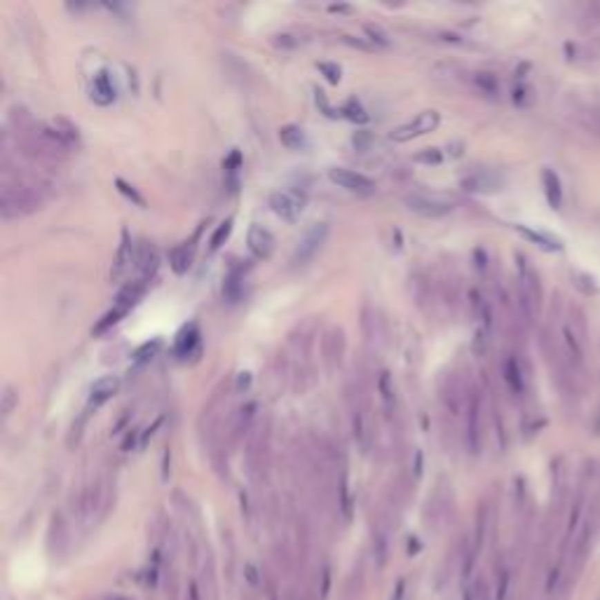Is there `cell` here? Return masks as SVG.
Returning <instances> with one entry per match:
<instances>
[{"label":"cell","mask_w":600,"mask_h":600,"mask_svg":"<svg viewBox=\"0 0 600 600\" xmlns=\"http://www.w3.org/2000/svg\"><path fill=\"white\" fill-rule=\"evenodd\" d=\"M502 186V178L497 174H492V171H472V174H467L465 178H462V188L469 190V193H481V195H488V193H497Z\"/></svg>","instance_id":"cell-9"},{"label":"cell","mask_w":600,"mask_h":600,"mask_svg":"<svg viewBox=\"0 0 600 600\" xmlns=\"http://www.w3.org/2000/svg\"><path fill=\"white\" fill-rule=\"evenodd\" d=\"M467 436H469V445L474 450L478 448V401H474L472 413H469V427H467Z\"/></svg>","instance_id":"cell-24"},{"label":"cell","mask_w":600,"mask_h":600,"mask_svg":"<svg viewBox=\"0 0 600 600\" xmlns=\"http://www.w3.org/2000/svg\"><path fill=\"white\" fill-rule=\"evenodd\" d=\"M329 233H331V225L326 221L312 223L310 228L305 230V235L298 240V246H296V253H293V263H298V265L310 263V260L319 253V249L326 244Z\"/></svg>","instance_id":"cell-3"},{"label":"cell","mask_w":600,"mask_h":600,"mask_svg":"<svg viewBox=\"0 0 600 600\" xmlns=\"http://www.w3.org/2000/svg\"><path fill=\"white\" fill-rule=\"evenodd\" d=\"M244 577L251 581V586H258L260 584L258 570H256V565H253V563H246V565H244Z\"/></svg>","instance_id":"cell-34"},{"label":"cell","mask_w":600,"mask_h":600,"mask_svg":"<svg viewBox=\"0 0 600 600\" xmlns=\"http://www.w3.org/2000/svg\"><path fill=\"white\" fill-rule=\"evenodd\" d=\"M438 122H441L438 110H423V113H418L413 120H408V122H403V124H399V127L391 129L389 141H394V144H406V141H411V139H418V136L434 132V129L438 127Z\"/></svg>","instance_id":"cell-2"},{"label":"cell","mask_w":600,"mask_h":600,"mask_svg":"<svg viewBox=\"0 0 600 600\" xmlns=\"http://www.w3.org/2000/svg\"><path fill=\"white\" fill-rule=\"evenodd\" d=\"M240 167H242V155H240V151H233V153H230V157H225L223 169H225V174H230L235 178L237 171H240Z\"/></svg>","instance_id":"cell-29"},{"label":"cell","mask_w":600,"mask_h":600,"mask_svg":"<svg viewBox=\"0 0 600 600\" xmlns=\"http://www.w3.org/2000/svg\"><path fill=\"white\" fill-rule=\"evenodd\" d=\"M244 270L246 265H230L228 275H225L223 282V298L228 302H237L242 298V291H244Z\"/></svg>","instance_id":"cell-16"},{"label":"cell","mask_w":600,"mask_h":600,"mask_svg":"<svg viewBox=\"0 0 600 600\" xmlns=\"http://www.w3.org/2000/svg\"><path fill=\"white\" fill-rule=\"evenodd\" d=\"M279 141H282V146H287L289 151H305L307 146V136L298 124H284V127H279Z\"/></svg>","instance_id":"cell-17"},{"label":"cell","mask_w":600,"mask_h":600,"mask_svg":"<svg viewBox=\"0 0 600 600\" xmlns=\"http://www.w3.org/2000/svg\"><path fill=\"white\" fill-rule=\"evenodd\" d=\"M249 383H251V376L249 373H240V383H237V387H249Z\"/></svg>","instance_id":"cell-38"},{"label":"cell","mask_w":600,"mask_h":600,"mask_svg":"<svg viewBox=\"0 0 600 600\" xmlns=\"http://www.w3.org/2000/svg\"><path fill=\"white\" fill-rule=\"evenodd\" d=\"M200 237V230L197 235L193 237L190 242H181L176 244L174 249L169 251V267L176 272V275H186V272L193 267V258H195V240Z\"/></svg>","instance_id":"cell-11"},{"label":"cell","mask_w":600,"mask_h":600,"mask_svg":"<svg viewBox=\"0 0 600 600\" xmlns=\"http://www.w3.org/2000/svg\"><path fill=\"white\" fill-rule=\"evenodd\" d=\"M476 82H478V87L483 89V92H490V94L497 92V82H495V78H492L490 73H478Z\"/></svg>","instance_id":"cell-31"},{"label":"cell","mask_w":600,"mask_h":600,"mask_svg":"<svg viewBox=\"0 0 600 600\" xmlns=\"http://www.w3.org/2000/svg\"><path fill=\"white\" fill-rule=\"evenodd\" d=\"M270 209L284 221L296 223L302 216V209H305V197L293 193V190H275L270 195Z\"/></svg>","instance_id":"cell-5"},{"label":"cell","mask_w":600,"mask_h":600,"mask_svg":"<svg viewBox=\"0 0 600 600\" xmlns=\"http://www.w3.org/2000/svg\"><path fill=\"white\" fill-rule=\"evenodd\" d=\"M338 115L345 117V120H349V122H354V124H366L368 122V113L356 99L345 101V104L340 106V110H338Z\"/></svg>","instance_id":"cell-19"},{"label":"cell","mask_w":600,"mask_h":600,"mask_svg":"<svg viewBox=\"0 0 600 600\" xmlns=\"http://www.w3.org/2000/svg\"><path fill=\"white\" fill-rule=\"evenodd\" d=\"M132 263H136V249H134V242H132V235H129V230L122 228V233H120V246H117L115 260H113L110 277L113 279H120Z\"/></svg>","instance_id":"cell-8"},{"label":"cell","mask_w":600,"mask_h":600,"mask_svg":"<svg viewBox=\"0 0 600 600\" xmlns=\"http://www.w3.org/2000/svg\"><path fill=\"white\" fill-rule=\"evenodd\" d=\"M403 204L423 218H443L453 211V200L441 193H408Z\"/></svg>","instance_id":"cell-1"},{"label":"cell","mask_w":600,"mask_h":600,"mask_svg":"<svg viewBox=\"0 0 600 600\" xmlns=\"http://www.w3.org/2000/svg\"><path fill=\"white\" fill-rule=\"evenodd\" d=\"M364 33H366L368 43H373L376 47H389L391 45L389 35L385 33L380 26H376V23H364Z\"/></svg>","instance_id":"cell-22"},{"label":"cell","mask_w":600,"mask_h":600,"mask_svg":"<svg viewBox=\"0 0 600 600\" xmlns=\"http://www.w3.org/2000/svg\"><path fill=\"white\" fill-rule=\"evenodd\" d=\"M144 293H146V282H141V279L136 277L134 282H127L120 291H117L115 305H113V307H117L120 312L129 314V312H132V307H136V302L141 300V296H144Z\"/></svg>","instance_id":"cell-14"},{"label":"cell","mask_w":600,"mask_h":600,"mask_svg":"<svg viewBox=\"0 0 600 600\" xmlns=\"http://www.w3.org/2000/svg\"><path fill=\"white\" fill-rule=\"evenodd\" d=\"M134 265H136V270H139V279L148 284V279L155 275V270H157V251H155V246L144 242V244L136 249V263Z\"/></svg>","instance_id":"cell-15"},{"label":"cell","mask_w":600,"mask_h":600,"mask_svg":"<svg viewBox=\"0 0 600 600\" xmlns=\"http://www.w3.org/2000/svg\"><path fill=\"white\" fill-rule=\"evenodd\" d=\"M317 68L326 75V80H329L331 85H338V82H340V78H342V70H340V66H338V64L319 61V64H317Z\"/></svg>","instance_id":"cell-27"},{"label":"cell","mask_w":600,"mask_h":600,"mask_svg":"<svg viewBox=\"0 0 600 600\" xmlns=\"http://www.w3.org/2000/svg\"><path fill=\"white\" fill-rule=\"evenodd\" d=\"M322 577H324V581H322V598H324L326 593H329V589H331V570L329 568L322 570Z\"/></svg>","instance_id":"cell-37"},{"label":"cell","mask_w":600,"mask_h":600,"mask_svg":"<svg viewBox=\"0 0 600 600\" xmlns=\"http://www.w3.org/2000/svg\"><path fill=\"white\" fill-rule=\"evenodd\" d=\"M38 206V200L31 195V190L19 188L14 193L12 188L3 190V197H0V211H3V218H19L23 213L33 211Z\"/></svg>","instance_id":"cell-6"},{"label":"cell","mask_w":600,"mask_h":600,"mask_svg":"<svg viewBox=\"0 0 600 600\" xmlns=\"http://www.w3.org/2000/svg\"><path fill=\"white\" fill-rule=\"evenodd\" d=\"M246 242H249V249H251V253L260 260H267L275 253V235L270 233L267 228H263V225L253 223L251 228H249V235H246Z\"/></svg>","instance_id":"cell-7"},{"label":"cell","mask_w":600,"mask_h":600,"mask_svg":"<svg viewBox=\"0 0 600 600\" xmlns=\"http://www.w3.org/2000/svg\"><path fill=\"white\" fill-rule=\"evenodd\" d=\"M115 97H117V87L115 82H113L110 70L106 68L99 70L92 80V101L99 106H110L113 101H115Z\"/></svg>","instance_id":"cell-10"},{"label":"cell","mask_w":600,"mask_h":600,"mask_svg":"<svg viewBox=\"0 0 600 600\" xmlns=\"http://www.w3.org/2000/svg\"><path fill=\"white\" fill-rule=\"evenodd\" d=\"M403 598H406V579H399L396 581V589H394L391 600H403Z\"/></svg>","instance_id":"cell-36"},{"label":"cell","mask_w":600,"mask_h":600,"mask_svg":"<svg viewBox=\"0 0 600 600\" xmlns=\"http://www.w3.org/2000/svg\"><path fill=\"white\" fill-rule=\"evenodd\" d=\"M159 347H162V340H159V338H155L153 342L141 345V347L136 349V354H134V361H136V364H146V361H151L153 356L157 354Z\"/></svg>","instance_id":"cell-23"},{"label":"cell","mask_w":600,"mask_h":600,"mask_svg":"<svg viewBox=\"0 0 600 600\" xmlns=\"http://www.w3.org/2000/svg\"><path fill=\"white\" fill-rule=\"evenodd\" d=\"M504 378L509 380V385H512L514 391H521L523 389V383H521V371H519V364H516L514 359L507 361V366H504Z\"/></svg>","instance_id":"cell-26"},{"label":"cell","mask_w":600,"mask_h":600,"mask_svg":"<svg viewBox=\"0 0 600 600\" xmlns=\"http://www.w3.org/2000/svg\"><path fill=\"white\" fill-rule=\"evenodd\" d=\"M413 159H415V162H420V164H441L443 155H441V151H438V148H425V151H420Z\"/></svg>","instance_id":"cell-28"},{"label":"cell","mask_w":600,"mask_h":600,"mask_svg":"<svg viewBox=\"0 0 600 600\" xmlns=\"http://www.w3.org/2000/svg\"><path fill=\"white\" fill-rule=\"evenodd\" d=\"M117 389H120V378L117 376H104L94 380L92 389H89V408H99L101 403L113 399L117 394Z\"/></svg>","instance_id":"cell-12"},{"label":"cell","mask_w":600,"mask_h":600,"mask_svg":"<svg viewBox=\"0 0 600 600\" xmlns=\"http://www.w3.org/2000/svg\"><path fill=\"white\" fill-rule=\"evenodd\" d=\"M542 183H544V193H546L549 204L554 206V209H558V206H561V202H563V190H561V181H558V176L551 169H544L542 171Z\"/></svg>","instance_id":"cell-18"},{"label":"cell","mask_w":600,"mask_h":600,"mask_svg":"<svg viewBox=\"0 0 600 600\" xmlns=\"http://www.w3.org/2000/svg\"><path fill=\"white\" fill-rule=\"evenodd\" d=\"M300 40L296 38V35H289V33H277L275 35V45L279 47H287V50H293V47H298Z\"/></svg>","instance_id":"cell-33"},{"label":"cell","mask_w":600,"mask_h":600,"mask_svg":"<svg viewBox=\"0 0 600 600\" xmlns=\"http://www.w3.org/2000/svg\"><path fill=\"white\" fill-rule=\"evenodd\" d=\"M104 600H129V598H124V596H106Z\"/></svg>","instance_id":"cell-39"},{"label":"cell","mask_w":600,"mask_h":600,"mask_svg":"<svg viewBox=\"0 0 600 600\" xmlns=\"http://www.w3.org/2000/svg\"><path fill=\"white\" fill-rule=\"evenodd\" d=\"M329 178L336 183L338 188H345L354 195H373L378 190V183L373 178H368L361 171L347 169V167H331Z\"/></svg>","instance_id":"cell-4"},{"label":"cell","mask_w":600,"mask_h":600,"mask_svg":"<svg viewBox=\"0 0 600 600\" xmlns=\"http://www.w3.org/2000/svg\"><path fill=\"white\" fill-rule=\"evenodd\" d=\"M516 230H519V233L523 235V237H528V240H532V242H537L539 246L542 249H561V244H558V240H554V237H549V235H542V233H534V230H528V228H523V225H516Z\"/></svg>","instance_id":"cell-21"},{"label":"cell","mask_w":600,"mask_h":600,"mask_svg":"<svg viewBox=\"0 0 600 600\" xmlns=\"http://www.w3.org/2000/svg\"><path fill=\"white\" fill-rule=\"evenodd\" d=\"M200 338H202L200 326L195 324V322H190L188 326H183V329L178 331L176 340H174V354L178 356V359H188V356L193 354L195 349H197Z\"/></svg>","instance_id":"cell-13"},{"label":"cell","mask_w":600,"mask_h":600,"mask_svg":"<svg viewBox=\"0 0 600 600\" xmlns=\"http://www.w3.org/2000/svg\"><path fill=\"white\" fill-rule=\"evenodd\" d=\"M115 186H117V190H120V193L124 195V197H129L134 202V204H139V206H146V200H144V195L139 193V190H136L134 186H129L127 181H124V178H115Z\"/></svg>","instance_id":"cell-25"},{"label":"cell","mask_w":600,"mask_h":600,"mask_svg":"<svg viewBox=\"0 0 600 600\" xmlns=\"http://www.w3.org/2000/svg\"><path fill=\"white\" fill-rule=\"evenodd\" d=\"M230 233H233V218H225V221L218 223V228L213 230V235H211V240H209V249H211V251H218V249L225 244V240L230 237Z\"/></svg>","instance_id":"cell-20"},{"label":"cell","mask_w":600,"mask_h":600,"mask_svg":"<svg viewBox=\"0 0 600 600\" xmlns=\"http://www.w3.org/2000/svg\"><path fill=\"white\" fill-rule=\"evenodd\" d=\"M17 401H19V396H17L14 387H5V391H3V415H10L12 411H14Z\"/></svg>","instance_id":"cell-30"},{"label":"cell","mask_w":600,"mask_h":600,"mask_svg":"<svg viewBox=\"0 0 600 600\" xmlns=\"http://www.w3.org/2000/svg\"><path fill=\"white\" fill-rule=\"evenodd\" d=\"M352 141H354V146H356V148H366L373 139H371V134H368V132H356V134L352 136Z\"/></svg>","instance_id":"cell-35"},{"label":"cell","mask_w":600,"mask_h":600,"mask_svg":"<svg viewBox=\"0 0 600 600\" xmlns=\"http://www.w3.org/2000/svg\"><path fill=\"white\" fill-rule=\"evenodd\" d=\"M342 43L352 45V47H356V50H364V52H373V50H376V45H373V43H366V40L354 38V35H342Z\"/></svg>","instance_id":"cell-32"}]
</instances>
